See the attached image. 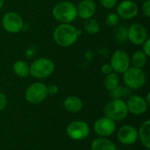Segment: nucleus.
Listing matches in <instances>:
<instances>
[{
  "instance_id": "f257e3e1",
  "label": "nucleus",
  "mask_w": 150,
  "mask_h": 150,
  "mask_svg": "<svg viewBox=\"0 0 150 150\" xmlns=\"http://www.w3.org/2000/svg\"><path fill=\"white\" fill-rule=\"evenodd\" d=\"M82 32L71 24H59L54 30L53 39L56 45L62 47H69L74 45Z\"/></svg>"
},
{
  "instance_id": "f03ea898",
  "label": "nucleus",
  "mask_w": 150,
  "mask_h": 150,
  "mask_svg": "<svg viewBox=\"0 0 150 150\" xmlns=\"http://www.w3.org/2000/svg\"><path fill=\"white\" fill-rule=\"evenodd\" d=\"M52 16L60 24H71L77 18L76 6L68 0L60 1L54 5Z\"/></svg>"
},
{
  "instance_id": "7ed1b4c3",
  "label": "nucleus",
  "mask_w": 150,
  "mask_h": 150,
  "mask_svg": "<svg viewBox=\"0 0 150 150\" xmlns=\"http://www.w3.org/2000/svg\"><path fill=\"white\" fill-rule=\"evenodd\" d=\"M30 76L36 79H45L49 77L55 69L54 62L47 57L35 59L30 65Z\"/></svg>"
},
{
  "instance_id": "20e7f679",
  "label": "nucleus",
  "mask_w": 150,
  "mask_h": 150,
  "mask_svg": "<svg viewBox=\"0 0 150 150\" xmlns=\"http://www.w3.org/2000/svg\"><path fill=\"white\" fill-rule=\"evenodd\" d=\"M123 81L130 90H138L146 83L147 76L142 69L129 67L123 73Z\"/></svg>"
},
{
  "instance_id": "39448f33",
  "label": "nucleus",
  "mask_w": 150,
  "mask_h": 150,
  "mask_svg": "<svg viewBox=\"0 0 150 150\" xmlns=\"http://www.w3.org/2000/svg\"><path fill=\"white\" fill-rule=\"evenodd\" d=\"M105 116L113 121H121L127 116V104L123 99H112L104 108Z\"/></svg>"
},
{
  "instance_id": "423d86ee",
  "label": "nucleus",
  "mask_w": 150,
  "mask_h": 150,
  "mask_svg": "<svg viewBox=\"0 0 150 150\" xmlns=\"http://www.w3.org/2000/svg\"><path fill=\"white\" fill-rule=\"evenodd\" d=\"M3 29L9 33H18L24 28V20L16 11H7L0 20Z\"/></svg>"
},
{
  "instance_id": "0eeeda50",
  "label": "nucleus",
  "mask_w": 150,
  "mask_h": 150,
  "mask_svg": "<svg viewBox=\"0 0 150 150\" xmlns=\"http://www.w3.org/2000/svg\"><path fill=\"white\" fill-rule=\"evenodd\" d=\"M47 96V85L40 82H36L29 85L25 93L26 101L33 105L43 102Z\"/></svg>"
},
{
  "instance_id": "6e6552de",
  "label": "nucleus",
  "mask_w": 150,
  "mask_h": 150,
  "mask_svg": "<svg viewBox=\"0 0 150 150\" xmlns=\"http://www.w3.org/2000/svg\"><path fill=\"white\" fill-rule=\"evenodd\" d=\"M109 63L112 66V71L117 74H123L129 67H131L130 56L122 49L113 52Z\"/></svg>"
},
{
  "instance_id": "1a4fd4ad",
  "label": "nucleus",
  "mask_w": 150,
  "mask_h": 150,
  "mask_svg": "<svg viewBox=\"0 0 150 150\" xmlns=\"http://www.w3.org/2000/svg\"><path fill=\"white\" fill-rule=\"evenodd\" d=\"M66 133L70 139L74 141H82L89 136L90 127L84 121L74 120L68 125Z\"/></svg>"
},
{
  "instance_id": "9d476101",
  "label": "nucleus",
  "mask_w": 150,
  "mask_h": 150,
  "mask_svg": "<svg viewBox=\"0 0 150 150\" xmlns=\"http://www.w3.org/2000/svg\"><path fill=\"white\" fill-rule=\"evenodd\" d=\"M116 13L120 18L128 20L134 18L139 13V7L134 0H122L116 5Z\"/></svg>"
},
{
  "instance_id": "9b49d317",
  "label": "nucleus",
  "mask_w": 150,
  "mask_h": 150,
  "mask_svg": "<svg viewBox=\"0 0 150 150\" xmlns=\"http://www.w3.org/2000/svg\"><path fill=\"white\" fill-rule=\"evenodd\" d=\"M148 38V30L143 25L140 23H134L128 27L127 40L133 45L142 46Z\"/></svg>"
},
{
  "instance_id": "f8f14e48",
  "label": "nucleus",
  "mask_w": 150,
  "mask_h": 150,
  "mask_svg": "<svg viewBox=\"0 0 150 150\" xmlns=\"http://www.w3.org/2000/svg\"><path fill=\"white\" fill-rule=\"evenodd\" d=\"M94 131L100 137H108L116 130L115 121L107 118L102 117L94 123Z\"/></svg>"
},
{
  "instance_id": "ddd939ff",
  "label": "nucleus",
  "mask_w": 150,
  "mask_h": 150,
  "mask_svg": "<svg viewBox=\"0 0 150 150\" xmlns=\"http://www.w3.org/2000/svg\"><path fill=\"white\" fill-rule=\"evenodd\" d=\"M126 104L128 112H131L134 115H141L145 113L149 106L145 101V98L139 95L129 96Z\"/></svg>"
},
{
  "instance_id": "4468645a",
  "label": "nucleus",
  "mask_w": 150,
  "mask_h": 150,
  "mask_svg": "<svg viewBox=\"0 0 150 150\" xmlns=\"http://www.w3.org/2000/svg\"><path fill=\"white\" fill-rule=\"evenodd\" d=\"M117 138L123 145H132L138 139V131L133 126L125 125L118 130Z\"/></svg>"
},
{
  "instance_id": "2eb2a0df",
  "label": "nucleus",
  "mask_w": 150,
  "mask_h": 150,
  "mask_svg": "<svg viewBox=\"0 0 150 150\" xmlns=\"http://www.w3.org/2000/svg\"><path fill=\"white\" fill-rule=\"evenodd\" d=\"M76 6L77 17L84 20L93 18L97 11V5L94 0H81Z\"/></svg>"
},
{
  "instance_id": "dca6fc26",
  "label": "nucleus",
  "mask_w": 150,
  "mask_h": 150,
  "mask_svg": "<svg viewBox=\"0 0 150 150\" xmlns=\"http://www.w3.org/2000/svg\"><path fill=\"white\" fill-rule=\"evenodd\" d=\"M83 104L80 98L77 96H69L63 101L64 109L71 113L79 112L83 109Z\"/></svg>"
},
{
  "instance_id": "f3484780",
  "label": "nucleus",
  "mask_w": 150,
  "mask_h": 150,
  "mask_svg": "<svg viewBox=\"0 0 150 150\" xmlns=\"http://www.w3.org/2000/svg\"><path fill=\"white\" fill-rule=\"evenodd\" d=\"M138 138L140 139L142 144L147 149H150V120H147L144 121L138 131Z\"/></svg>"
},
{
  "instance_id": "a211bd4d",
  "label": "nucleus",
  "mask_w": 150,
  "mask_h": 150,
  "mask_svg": "<svg viewBox=\"0 0 150 150\" xmlns=\"http://www.w3.org/2000/svg\"><path fill=\"white\" fill-rule=\"evenodd\" d=\"M91 150H118L116 145L106 139L105 137H100L95 139L91 145Z\"/></svg>"
},
{
  "instance_id": "6ab92c4d",
  "label": "nucleus",
  "mask_w": 150,
  "mask_h": 150,
  "mask_svg": "<svg viewBox=\"0 0 150 150\" xmlns=\"http://www.w3.org/2000/svg\"><path fill=\"white\" fill-rule=\"evenodd\" d=\"M12 70L17 76L21 78H25L30 76L29 64L23 60L16 61L12 65Z\"/></svg>"
},
{
  "instance_id": "aec40b11",
  "label": "nucleus",
  "mask_w": 150,
  "mask_h": 150,
  "mask_svg": "<svg viewBox=\"0 0 150 150\" xmlns=\"http://www.w3.org/2000/svg\"><path fill=\"white\" fill-rule=\"evenodd\" d=\"M148 58L149 57L146 55V54L141 49V50L135 51L133 54V55L130 58V62H131V64H133V67L143 69L148 62Z\"/></svg>"
},
{
  "instance_id": "412c9836",
  "label": "nucleus",
  "mask_w": 150,
  "mask_h": 150,
  "mask_svg": "<svg viewBox=\"0 0 150 150\" xmlns=\"http://www.w3.org/2000/svg\"><path fill=\"white\" fill-rule=\"evenodd\" d=\"M118 85H120V77L117 73L112 72L105 75L104 79V86L108 91H112Z\"/></svg>"
},
{
  "instance_id": "4be33fe9",
  "label": "nucleus",
  "mask_w": 150,
  "mask_h": 150,
  "mask_svg": "<svg viewBox=\"0 0 150 150\" xmlns=\"http://www.w3.org/2000/svg\"><path fill=\"white\" fill-rule=\"evenodd\" d=\"M83 29L88 34L95 35V34L98 33V32L100 31V24L97 19L91 18L84 21Z\"/></svg>"
},
{
  "instance_id": "5701e85b",
  "label": "nucleus",
  "mask_w": 150,
  "mask_h": 150,
  "mask_svg": "<svg viewBox=\"0 0 150 150\" xmlns=\"http://www.w3.org/2000/svg\"><path fill=\"white\" fill-rule=\"evenodd\" d=\"M110 96L112 99H122V98L131 96V90L129 88L122 87L120 85H118L112 91H110Z\"/></svg>"
},
{
  "instance_id": "b1692460",
  "label": "nucleus",
  "mask_w": 150,
  "mask_h": 150,
  "mask_svg": "<svg viewBox=\"0 0 150 150\" xmlns=\"http://www.w3.org/2000/svg\"><path fill=\"white\" fill-rule=\"evenodd\" d=\"M128 27L126 25H120L114 32V39L119 44H125L127 40Z\"/></svg>"
},
{
  "instance_id": "393cba45",
  "label": "nucleus",
  "mask_w": 150,
  "mask_h": 150,
  "mask_svg": "<svg viewBox=\"0 0 150 150\" xmlns=\"http://www.w3.org/2000/svg\"><path fill=\"white\" fill-rule=\"evenodd\" d=\"M120 18L116 12H110L109 14L106 15L105 19L106 25L110 27H117L118 25L120 24Z\"/></svg>"
},
{
  "instance_id": "a878e982",
  "label": "nucleus",
  "mask_w": 150,
  "mask_h": 150,
  "mask_svg": "<svg viewBox=\"0 0 150 150\" xmlns=\"http://www.w3.org/2000/svg\"><path fill=\"white\" fill-rule=\"evenodd\" d=\"M100 4L105 9H113L116 7L119 0H98Z\"/></svg>"
},
{
  "instance_id": "bb28decb",
  "label": "nucleus",
  "mask_w": 150,
  "mask_h": 150,
  "mask_svg": "<svg viewBox=\"0 0 150 150\" xmlns=\"http://www.w3.org/2000/svg\"><path fill=\"white\" fill-rule=\"evenodd\" d=\"M142 12L146 18H150V0L143 1L142 5Z\"/></svg>"
},
{
  "instance_id": "cd10ccee",
  "label": "nucleus",
  "mask_w": 150,
  "mask_h": 150,
  "mask_svg": "<svg viewBox=\"0 0 150 150\" xmlns=\"http://www.w3.org/2000/svg\"><path fill=\"white\" fill-rule=\"evenodd\" d=\"M47 95H56L59 92V87L56 84H50L47 86Z\"/></svg>"
},
{
  "instance_id": "c85d7f7f",
  "label": "nucleus",
  "mask_w": 150,
  "mask_h": 150,
  "mask_svg": "<svg viewBox=\"0 0 150 150\" xmlns=\"http://www.w3.org/2000/svg\"><path fill=\"white\" fill-rule=\"evenodd\" d=\"M142 51L146 54V55L148 56V57H149L150 56V38L149 37L145 41H144V43L142 45Z\"/></svg>"
},
{
  "instance_id": "c756f323",
  "label": "nucleus",
  "mask_w": 150,
  "mask_h": 150,
  "mask_svg": "<svg viewBox=\"0 0 150 150\" xmlns=\"http://www.w3.org/2000/svg\"><path fill=\"white\" fill-rule=\"evenodd\" d=\"M101 72L104 74V75H107V74H110L112 71V66L110 63H105L101 66Z\"/></svg>"
},
{
  "instance_id": "7c9ffc66",
  "label": "nucleus",
  "mask_w": 150,
  "mask_h": 150,
  "mask_svg": "<svg viewBox=\"0 0 150 150\" xmlns=\"http://www.w3.org/2000/svg\"><path fill=\"white\" fill-rule=\"evenodd\" d=\"M7 105V98L3 93L0 92V111H3Z\"/></svg>"
},
{
  "instance_id": "2f4dec72",
  "label": "nucleus",
  "mask_w": 150,
  "mask_h": 150,
  "mask_svg": "<svg viewBox=\"0 0 150 150\" xmlns=\"http://www.w3.org/2000/svg\"><path fill=\"white\" fill-rule=\"evenodd\" d=\"M145 101H146V103L148 104V105H150V94L149 93H148V94H147V97H146V98H145Z\"/></svg>"
},
{
  "instance_id": "473e14b6",
  "label": "nucleus",
  "mask_w": 150,
  "mask_h": 150,
  "mask_svg": "<svg viewBox=\"0 0 150 150\" xmlns=\"http://www.w3.org/2000/svg\"><path fill=\"white\" fill-rule=\"evenodd\" d=\"M4 4V0H0V10L3 8Z\"/></svg>"
},
{
  "instance_id": "72a5a7b5",
  "label": "nucleus",
  "mask_w": 150,
  "mask_h": 150,
  "mask_svg": "<svg viewBox=\"0 0 150 150\" xmlns=\"http://www.w3.org/2000/svg\"><path fill=\"white\" fill-rule=\"evenodd\" d=\"M134 1H140V2H143V1H145V0H134Z\"/></svg>"
},
{
  "instance_id": "f704fd0d",
  "label": "nucleus",
  "mask_w": 150,
  "mask_h": 150,
  "mask_svg": "<svg viewBox=\"0 0 150 150\" xmlns=\"http://www.w3.org/2000/svg\"><path fill=\"white\" fill-rule=\"evenodd\" d=\"M148 150H149V149H148Z\"/></svg>"
}]
</instances>
